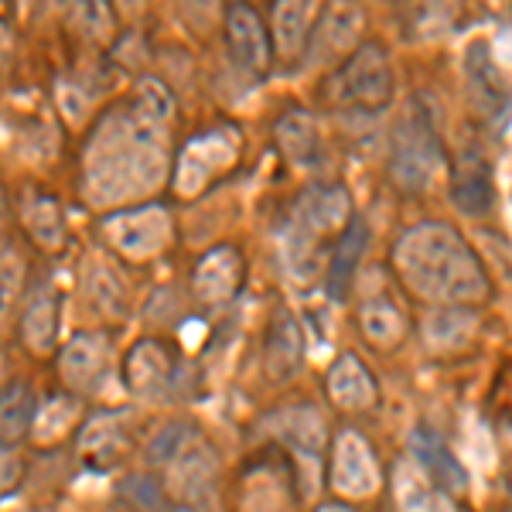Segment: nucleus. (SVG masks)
I'll return each mask as SVG.
<instances>
[{
  "instance_id": "1",
  "label": "nucleus",
  "mask_w": 512,
  "mask_h": 512,
  "mask_svg": "<svg viewBox=\"0 0 512 512\" xmlns=\"http://www.w3.org/2000/svg\"><path fill=\"white\" fill-rule=\"evenodd\" d=\"M82 168V192L93 205H120L154 192L168 171L164 123L140 113L134 103L106 113L89 137Z\"/></svg>"
},
{
  "instance_id": "2",
  "label": "nucleus",
  "mask_w": 512,
  "mask_h": 512,
  "mask_svg": "<svg viewBox=\"0 0 512 512\" xmlns=\"http://www.w3.org/2000/svg\"><path fill=\"white\" fill-rule=\"evenodd\" d=\"M393 267L403 284L427 301L472 308L489 297V277H485L478 256L454 229L437 226V222L410 229L396 243Z\"/></svg>"
},
{
  "instance_id": "3",
  "label": "nucleus",
  "mask_w": 512,
  "mask_h": 512,
  "mask_svg": "<svg viewBox=\"0 0 512 512\" xmlns=\"http://www.w3.org/2000/svg\"><path fill=\"white\" fill-rule=\"evenodd\" d=\"M325 103L342 113H379L393 103V62L379 41H362L325 79Z\"/></svg>"
},
{
  "instance_id": "4",
  "label": "nucleus",
  "mask_w": 512,
  "mask_h": 512,
  "mask_svg": "<svg viewBox=\"0 0 512 512\" xmlns=\"http://www.w3.org/2000/svg\"><path fill=\"white\" fill-rule=\"evenodd\" d=\"M390 178L400 192H424L444 168V144L434 127V117L420 96L410 99L407 113L396 120L390 137Z\"/></svg>"
},
{
  "instance_id": "5",
  "label": "nucleus",
  "mask_w": 512,
  "mask_h": 512,
  "mask_svg": "<svg viewBox=\"0 0 512 512\" xmlns=\"http://www.w3.org/2000/svg\"><path fill=\"white\" fill-rule=\"evenodd\" d=\"M106 243L117 250L123 260L144 263L168 250L171 243V216L164 205H137L103 219Z\"/></svg>"
},
{
  "instance_id": "6",
  "label": "nucleus",
  "mask_w": 512,
  "mask_h": 512,
  "mask_svg": "<svg viewBox=\"0 0 512 512\" xmlns=\"http://www.w3.org/2000/svg\"><path fill=\"white\" fill-rule=\"evenodd\" d=\"M175 376H178V362L175 352L168 349L158 338H144L134 349L127 352L123 362V379H127V390L137 400H164L175 390Z\"/></svg>"
},
{
  "instance_id": "7",
  "label": "nucleus",
  "mask_w": 512,
  "mask_h": 512,
  "mask_svg": "<svg viewBox=\"0 0 512 512\" xmlns=\"http://www.w3.org/2000/svg\"><path fill=\"white\" fill-rule=\"evenodd\" d=\"M226 45L243 72H250V76H267L270 72V62H274L270 31L250 4L226 7Z\"/></svg>"
},
{
  "instance_id": "8",
  "label": "nucleus",
  "mask_w": 512,
  "mask_h": 512,
  "mask_svg": "<svg viewBox=\"0 0 512 512\" xmlns=\"http://www.w3.org/2000/svg\"><path fill=\"white\" fill-rule=\"evenodd\" d=\"M216 468H219L216 451L205 444L202 434L192 431L185 437V444L178 448L175 458L164 465V485H168V492L175 495L178 502H192L212 489Z\"/></svg>"
},
{
  "instance_id": "9",
  "label": "nucleus",
  "mask_w": 512,
  "mask_h": 512,
  "mask_svg": "<svg viewBox=\"0 0 512 512\" xmlns=\"http://www.w3.org/2000/svg\"><path fill=\"white\" fill-rule=\"evenodd\" d=\"M236 158V144L229 134H219V130H209L202 137H192L185 144L175 168V188L185 198H195V192H202V185L212 175L226 171V164Z\"/></svg>"
},
{
  "instance_id": "10",
  "label": "nucleus",
  "mask_w": 512,
  "mask_h": 512,
  "mask_svg": "<svg viewBox=\"0 0 512 512\" xmlns=\"http://www.w3.org/2000/svg\"><path fill=\"white\" fill-rule=\"evenodd\" d=\"M465 79H468V96H472L475 113L485 123L499 127V123L509 117V89H506L502 72L495 69L489 45H482V41H475V45L468 48Z\"/></svg>"
},
{
  "instance_id": "11",
  "label": "nucleus",
  "mask_w": 512,
  "mask_h": 512,
  "mask_svg": "<svg viewBox=\"0 0 512 512\" xmlns=\"http://www.w3.org/2000/svg\"><path fill=\"white\" fill-rule=\"evenodd\" d=\"M106 366H110V345L103 335L93 332H79L65 342L62 359H59V373L65 379V386L72 390H96L99 379H106Z\"/></svg>"
},
{
  "instance_id": "12",
  "label": "nucleus",
  "mask_w": 512,
  "mask_h": 512,
  "mask_svg": "<svg viewBox=\"0 0 512 512\" xmlns=\"http://www.w3.org/2000/svg\"><path fill=\"white\" fill-rule=\"evenodd\" d=\"M332 485L345 495H369L379 485L376 461L369 454L366 441L355 431H345L335 444V458H332Z\"/></svg>"
},
{
  "instance_id": "13",
  "label": "nucleus",
  "mask_w": 512,
  "mask_h": 512,
  "mask_svg": "<svg viewBox=\"0 0 512 512\" xmlns=\"http://www.w3.org/2000/svg\"><path fill=\"white\" fill-rule=\"evenodd\" d=\"M451 202L468 216H482L485 209H492V164L475 147H465L454 161Z\"/></svg>"
},
{
  "instance_id": "14",
  "label": "nucleus",
  "mask_w": 512,
  "mask_h": 512,
  "mask_svg": "<svg viewBox=\"0 0 512 512\" xmlns=\"http://www.w3.org/2000/svg\"><path fill=\"white\" fill-rule=\"evenodd\" d=\"M239 284H243V256L233 246H216L212 253H205L192 277L198 301L205 304H226L239 291Z\"/></svg>"
},
{
  "instance_id": "15",
  "label": "nucleus",
  "mask_w": 512,
  "mask_h": 512,
  "mask_svg": "<svg viewBox=\"0 0 512 512\" xmlns=\"http://www.w3.org/2000/svg\"><path fill=\"white\" fill-rule=\"evenodd\" d=\"M127 451V427H123V417L106 410V414H93L82 424L79 431V454L89 468L103 472V468H113Z\"/></svg>"
},
{
  "instance_id": "16",
  "label": "nucleus",
  "mask_w": 512,
  "mask_h": 512,
  "mask_svg": "<svg viewBox=\"0 0 512 512\" xmlns=\"http://www.w3.org/2000/svg\"><path fill=\"white\" fill-rule=\"evenodd\" d=\"M304 359V338L297 328L294 315L287 308H277L270 318V332H267V349H263V362H267V373L284 383L297 373Z\"/></svg>"
},
{
  "instance_id": "17",
  "label": "nucleus",
  "mask_w": 512,
  "mask_h": 512,
  "mask_svg": "<svg viewBox=\"0 0 512 512\" xmlns=\"http://www.w3.org/2000/svg\"><path fill=\"white\" fill-rule=\"evenodd\" d=\"M410 448H414V461L427 472L431 482L441 485L444 492H465L468 478H465V468L458 465V458L451 454L448 444L441 441L434 431L427 427H417L414 437H410Z\"/></svg>"
},
{
  "instance_id": "18",
  "label": "nucleus",
  "mask_w": 512,
  "mask_h": 512,
  "mask_svg": "<svg viewBox=\"0 0 512 512\" xmlns=\"http://www.w3.org/2000/svg\"><path fill=\"white\" fill-rule=\"evenodd\" d=\"M328 396L335 407L342 410H366L376 403V383L369 369L362 366L355 355H342L332 369H328Z\"/></svg>"
},
{
  "instance_id": "19",
  "label": "nucleus",
  "mask_w": 512,
  "mask_h": 512,
  "mask_svg": "<svg viewBox=\"0 0 512 512\" xmlns=\"http://www.w3.org/2000/svg\"><path fill=\"white\" fill-rule=\"evenodd\" d=\"M396 502L400 512H451L448 492L431 482L417 461H400L396 468Z\"/></svg>"
},
{
  "instance_id": "20",
  "label": "nucleus",
  "mask_w": 512,
  "mask_h": 512,
  "mask_svg": "<svg viewBox=\"0 0 512 512\" xmlns=\"http://www.w3.org/2000/svg\"><path fill=\"white\" fill-rule=\"evenodd\" d=\"M366 246H369V226L362 219H352L349 229L338 236V243L332 250V263H328L325 284H328V294H332L335 301H342L345 291H349L355 267H359V260L366 256Z\"/></svg>"
},
{
  "instance_id": "21",
  "label": "nucleus",
  "mask_w": 512,
  "mask_h": 512,
  "mask_svg": "<svg viewBox=\"0 0 512 512\" xmlns=\"http://www.w3.org/2000/svg\"><path fill=\"white\" fill-rule=\"evenodd\" d=\"M21 335L28 342V349L38 355H45L55 345V335H59V297H55L52 287H41L24 304Z\"/></svg>"
},
{
  "instance_id": "22",
  "label": "nucleus",
  "mask_w": 512,
  "mask_h": 512,
  "mask_svg": "<svg viewBox=\"0 0 512 512\" xmlns=\"http://www.w3.org/2000/svg\"><path fill=\"white\" fill-rule=\"evenodd\" d=\"M21 219H24V229H28V236L35 239L41 250H62V243H65V219H62L59 202H55L52 195L31 192L28 198H24Z\"/></svg>"
},
{
  "instance_id": "23",
  "label": "nucleus",
  "mask_w": 512,
  "mask_h": 512,
  "mask_svg": "<svg viewBox=\"0 0 512 512\" xmlns=\"http://www.w3.org/2000/svg\"><path fill=\"white\" fill-rule=\"evenodd\" d=\"M35 417L38 403L31 386L14 383L7 390H0V448H14L35 427Z\"/></svg>"
},
{
  "instance_id": "24",
  "label": "nucleus",
  "mask_w": 512,
  "mask_h": 512,
  "mask_svg": "<svg viewBox=\"0 0 512 512\" xmlns=\"http://www.w3.org/2000/svg\"><path fill=\"white\" fill-rule=\"evenodd\" d=\"M277 144L297 168H311L318 161V130L304 110H291L277 120Z\"/></svg>"
},
{
  "instance_id": "25",
  "label": "nucleus",
  "mask_w": 512,
  "mask_h": 512,
  "mask_svg": "<svg viewBox=\"0 0 512 512\" xmlns=\"http://www.w3.org/2000/svg\"><path fill=\"white\" fill-rule=\"evenodd\" d=\"M315 4H277L274 7V38L284 55H297L311 41V21H318Z\"/></svg>"
},
{
  "instance_id": "26",
  "label": "nucleus",
  "mask_w": 512,
  "mask_h": 512,
  "mask_svg": "<svg viewBox=\"0 0 512 512\" xmlns=\"http://www.w3.org/2000/svg\"><path fill=\"white\" fill-rule=\"evenodd\" d=\"M362 332H366L369 342L376 345V349H393L396 342L403 338V315L393 308L386 297H379V301H366V308H362Z\"/></svg>"
},
{
  "instance_id": "27",
  "label": "nucleus",
  "mask_w": 512,
  "mask_h": 512,
  "mask_svg": "<svg viewBox=\"0 0 512 512\" xmlns=\"http://www.w3.org/2000/svg\"><path fill=\"white\" fill-rule=\"evenodd\" d=\"M21 287H24V256L11 243H4L0 246V328L11 321Z\"/></svg>"
},
{
  "instance_id": "28",
  "label": "nucleus",
  "mask_w": 512,
  "mask_h": 512,
  "mask_svg": "<svg viewBox=\"0 0 512 512\" xmlns=\"http://www.w3.org/2000/svg\"><path fill=\"white\" fill-rule=\"evenodd\" d=\"M291 414L294 417H287V424L280 427V437H284L287 444H294L297 451L318 454L321 444H325V424H321V417L311 407L291 410Z\"/></svg>"
},
{
  "instance_id": "29",
  "label": "nucleus",
  "mask_w": 512,
  "mask_h": 512,
  "mask_svg": "<svg viewBox=\"0 0 512 512\" xmlns=\"http://www.w3.org/2000/svg\"><path fill=\"white\" fill-rule=\"evenodd\" d=\"M134 106L140 113H147L151 120H158L168 127L171 113H175V103H171V93L164 89V82L158 79H140L134 89Z\"/></svg>"
},
{
  "instance_id": "30",
  "label": "nucleus",
  "mask_w": 512,
  "mask_h": 512,
  "mask_svg": "<svg viewBox=\"0 0 512 512\" xmlns=\"http://www.w3.org/2000/svg\"><path fill=\"white\" fill-rule=\"evenodd\" d=\"M72 424H76V400H65V396L52 400L45 407V414L35 417V427H38L41 444H48V441H55V437H62Z\"/></svg>"
},
{
  "instance_id": "31",
  "label": "nucleus",
  "mask_w": 512,
  "mask_h": 512,
  "mask_svg": "<svg viewBox=\"0 0 512 512\" xmlns=\"http://www.w3.org/2000/svg\"><path fill=\"white\" fill-rule=\"evenodd\" d=\"M192 434V427L188 424H164L158 434H154V441L147 444V465L151 468H164L171 458L178 454V448L185 444V437Z\"/></svg>"
},
{
  "instance_id": "32",
  "label": "nucleus",
  "mask_w": 512,
  "mask_h": 512,
  "mask_svg": "<svg viewBox=\"0 0 512 512\" xmlns=\"http://www.w3.org/2000/svg\"><path fill=\"white\" fill-rule=\"evenodd\" d=\"M72 21H76L89 38H99V41L110 38V31H113V14H110V7H103V4H82V7H76Z\"/></svg>"
},
{
  "instance_id": "33",
  "label": "nucleus",
  "mask_w": 512,
  "mask_h": 512,
  "mask_svg": "<svg viewBox=\"0 0 512 512\" xmlns=\"http://www.w3.org/2000/svg\"><path fill=\"white\" fill-rule=\"evenodd\" d=\"M24 478V458L14 448H0V499L11 495Z\"/></svg>"
},
{
  "instance_id": "34",
  "label": "nucleus",
  "mask_w": 512,
  "mask_h": 512,
  "mask_svg": "<svg viewBox=\"0 0 512 512\" xmlns=\"http://www.w3.org/2000/svg\"><path fill=\"white\" fill-rule=\"evenodd\" d=\"M11 52H14V38H11V31H7V24H0V69L11 62Z\"/></svg>"
},
{
  "instance_id": "35",
  "label": "nucleus",
  "mask_w": 512,
  "mask_h": 512,
  "mask_svg": "<svg viewBox=\"0 0 512 512\" xmlns=\"http://www.w3.org/2000/svg\"><path fill=\"white\" fill-rule=\"evenodd\" d=\"M7 216H11V205H7V192H4V185H0V233H4V226H7Z\"/></svg>"
},
{
  "instance_id": "36",
  "label": "nucleus",
  "mask_w": 512,
  "mask_h": 512,
  "mask_svg": "<svg viewBox=\"0 0 512 512\" xmlns=\"http://www.w3.org/2000/svg\"><path fill=\"white\" fill-rule=\"evenodd\" d=\"M315 512H352V509H345V506H338V502H328V506H321Z\"/></svg>"
},
{
  "instance_id": "37",
  "label": "nucleus",
  "mask_w": 512,
  "mask_h": 512,
  "mask_svg": "<svg viewBox=\"0 0 512 512\" xmlns=\"http://www.w3.org/2000/svg\"><path fill=\"white\" fill-rule=\"evenodd\" d=\"M509 512H512V509H509Z\"/></svg>"
}]
</instances>
